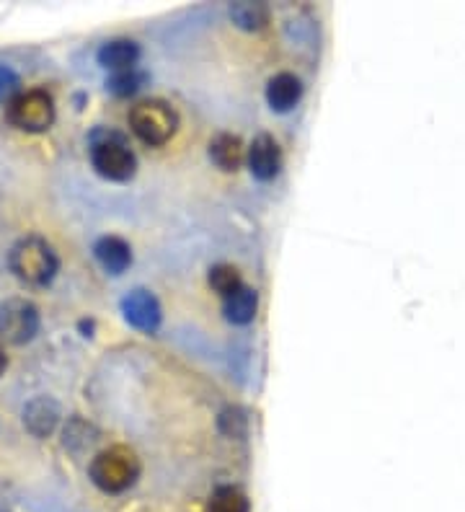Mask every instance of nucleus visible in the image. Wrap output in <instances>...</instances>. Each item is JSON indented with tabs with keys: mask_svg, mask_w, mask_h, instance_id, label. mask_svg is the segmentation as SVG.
I'll list each match as a JSON object with an SVG mask.
<instances>
[{
	"mask_svg": "<svg viewBox=\"0 0 465 512\" xmlns=\"http://www.w3.org/2000/svg\"><path fill=\"white\" fill-rule=\"evenodd\" d=\"M130 130L150 148H161L179 130V112L163 99H143L127 114Z\"/></svg>",
	"mask_w": 465,
	"mask_h": 512,
	"instance_id": "obj_4",
	"label": "nucleus"
},
{
	"mask_svg": "<svg viewBox=\"0 0 465 512\" xmlns=\"http://www.w3.org/2000/svg\"><path fill=\"white\" fill-rule=\"evenodd\" d=\"M140 471H143L140 458L127 445H112V448L101 450L88 463V476L106 494H122L135 487Z\"/></svg>",
	"mask_w": 465,
	"mask_h": 512,
	"instance_id": "obj_2",
	"label": "nucleus"
},
{
	"mask_svg": "<svg viewBox=\"0 0 465 512\" xmlns=\"http://www.w3.org/2000/svg\"><path fill=\"white\" fill-rule=\"evenodd\" d=\"M8 269L26 288H47L60 272V256L47 238L29 233L8 249Z\"/></svg>",
	"mask_w": 465,
	"mask_h": 512,
	"instance_id": "obj_1",
	"label": "nucleus"
},
{
	"mask_svg": "<svg viewBox=\"0 0 465 512\" xmlns=\"http://www.w3.org/2000/svg\"><path fill=\"white\" fill-rule=\"evenodd\" d=\"M42 316L26 298H6L0 303V344L24 347L39 334Z\"/></svg>",
	"mask_w": 465,
	"mask_h": 512,
	"instance_id": "obj_6",
	"label": "nucleus"
},
{
	"mask_svg": "<svg viewBox=\"0 0 465 512\" xmlns=\"http://www.w3.org/2000/svg\"><path fill=\"white\" fill-rule=\"evenodd\" d=\"M96 60H99L101 68H106L109 73H122V70H132L140 63V44L135 39H109L99 47L96 52Z\"/></svg>",
	"mask_w": 465,
	"mask_h": 512,
	"instance_id": "obj_11",
	"label": "nucleus"
},
{
	"mask_svg": "<svg viewBox=\"0 0 465 512\" xmlns=\"http://www.w3.org/2000/svg\"><path fill=\"white\" fill-rule=\"evenodd\" d=\"M220 430H223L228 438H241L243 432H246V417H243V412L238 406L225 409V412L220 414Z\"/></svg>",
	"mask_w": 465,
	"mask_h": 512,
	"instance_id": "obj_20",
	"label": "nucleus"
},
{
	"mask_svg": "<svg viewBox=\"0 0 465 512\" xmlns=\"http://www.w3.org/2000/svg\"><path fill=\"white\" fill-rule=\"evenodd\" d=\"M91 156L93 171L104 176L106 182H130L137 174V156L130 148L127 138L114 130H96L91 135Z\"/></svg>",
	"mask_w": 465,
	"mask_h": 512,
	"instance_id": "obj_3",
	"label": "nucleus"
},
{
	"mask_svg": "<svg viewBox=\"0 0 465 512\" xmlns=\"http://www.w3.org/2000/svg\"><path fill=\"white\" fill-rule=\"evenodd\" d=\"M145 81H148V75L137 68L122 70V73H109V78H106V91L119 96V99H127V96H135L145 86Z\"/></svg>",
	"mask_w": 465,
	"mask_h": 512,
	"instance_id": "obj_16",
	"label": "nucleus"
},
{
	"mask_svg": "<svg viewBox=\"0 0 465 512\" xmlns=\"http://www.w3.org/2000/svg\"><path fill=\"white\" fill-rule=\"evenodd\" d=\"M248 171L259 179V182H272L282 171V148L269 132H261L251 140L246 150Z\"/></svg>",
	"mask_w": 465,
	"mask_h": 512,
	"instance_id": "obj_9",
	"label": "nucleus"
},
{
	"mask_svg": "<svg viewBox=\"0 0 465 512\" xmlns=\"http://www.w3.org/2000/svg\"><path fill=\"white\" fill-rule=\"evenodd\" d=\"M230 21L243 29V32H261L269 24L267 3H251V0H238L230 6Z\"/></svg>",
	"mask_w": 465,
	"mask_h": 512,
	"instance_id": "obj_15",
	"label": "nucleus"
},
{
	"mask_svg": "<svg viewBox=\"0 0 465 512\" xmlns=\"http://www.w3.org/2000/svg\"><path fill=\"white\" fill-rule=\"evenodd\" d=\"M21 94V78L19 73L8 65L0 63V104L8 107L16 96Z\"/></svg>",
	"mask_w": 465,
	"mask_h": 512,
	"instance_id": "obj_19",
	"label": "nucleus"
},
{
	"mask_svg": "<svg viewBox=\"0 0 465 512\" xmlns=\"http://www.w3.org/2000/svg\"><path fill=\"white\" fill-rule=\"evenodd\" d=\"M207 512H248V497L236 487H220L212 492Z\"/></svg>",
	"mask_w": 465,
	"mask_h": 512,
	"instance_id": "obj_17",
	"label": "nucleus"
},
{
	"mask_svg": "<svg viewBox=\"0 0 465 512\" xmlns=\"http://www.w3.org/2000/svg\"><path fill=\"white\" fill-rule=\"evenodd\" d=\"M122 313L127 324L135 326L137 331H145V334H153L158 326H161L163 319V311H161V303L155 298L150 290L145 288H135L122 298Z\"/></svg>",
	"mask_w": 465,
	"mask_h": 512,
	"instance_id": "obj_8",
	"label": "nucleus"
},
{
	"mask_svg": "<svg viewBox=\"0 0 465 512\" xmlns=\"http://www.w3.org/2000/svg\"><path fill=\"white\" fill-rule=\"evenodd\" d=\"M57 107L55 99L47 88H29L21 91L16 99L6 107L8 125L16 127L19 132H29V135H42L55 125Z\"/></svg>",
	"mask_w": 465,
	"mask_h": 512,
	"instance_id": "obj_5",
	"label": "nucleus"
},
{
	"mask_svg": "<svg viewBox=\"0 0 465 512\" xmlns=\"http://www.w3.org/2000/svg\"><path fill=\"white\" fill-rule=\"evenodd\" d=\"M93 256H96V262L99 267L104 269L106 275L119 277L124 275L132 264V246L124 241L122 236H101L96 244H93Z\"/></svg>",
	"mask_w": 465,
	"mask_h": 512,
	"instance_id": "obj_10",
	"label": "nucleus"
},
{
	"mask_svg": "<svg viewBox=\"0 0 465 512\" xmlns=\"http://www.w3.org/2000/svg\"><path fill=\"white\" fill-rule=\"evenodd\" d=\"M303 99V81L295 73H277L267 83V104L274 112L285 114L298 107Z\"/></svg>",
	"mask_w": 465,
	"mask_h": 512,
	"instance_id": "obj_12",
	"label": "nucleus"
},
{
	"mask_svg": "<svg viewBox=\"0 0 465 512\" xmlns=\"http://www.w3.org/2000/svg\"><path fill=\"white\" fill-rule=\"evenodd\" d=\"M207 282H210V288L215 290L220 298H228L230 293H236V290L243 285L241 272H238L233 264H215V267L210 269V277H207Z\"/></svg>",
	"mask_w": 465,
	"mask_h": 512,
	"instance_id": "obj_18",
	"label": "nucleus"
},
{
	"mask_svg": "<svg viewBox=\"0 0 465 512\" xmlns=\"http://www.w3.org/2000/svg\"><path fill=\"white\" fill-rule=\"evenodd\" d=\"M6 370H8V355L6 350H3V344H0V378L6 375Z\"/></svg>",
	"mask_w": 465,
	"mask_h": 512,
	"instance_id": "obj_21",
	"label": "nucleus"
},
{
	"mask_svg": "<svg viewBox=\"0 0 465 512\" xmlns=\"http://www.w3.org/2000/svg\"><path fill=\"white\" fill-rule=\"evenodd\" d=\"M256 311H259V293L254 288H248L246 282H243L236 293H230L228 298H223V313L230 324L248 326L256 319Z\"/></svg>",
	"mask_w": 465,
	"mask_h": 512,
	"instance_id": "obj_14",
	"label": "nucleus"
},
{
	"mask_svg": "<svg viewBox=\"0 0 465 512\" xmlns=\"http://www.w3.org/2000/svg\"><path fill=\"white\" fill-rule=\"evenodd\" d=\"M246 145L233 132H217L210 140V161L217 169L238 171L246 163Z\"/></svg>",
	"mask_w": 465,
	"mask_h": 512,
	"instance_id": "obj_13",
	"label": "nucleus"
},
{
	"mask_svg": "<svg viewBox=\"0 0 465 512\" xmlns=\"http://www.w3.org/2000/svg\"><path fill=\"white\" fill-rule=\"evenodd\" d=\"M21 422H24L31 438H52L62 422L60 401L52 399V396H34L31 401H26L24 412H21Z\"/></svg>",
	"mask_w": 465,
	"mask_h": 512,
	"instance_id": "obj_7",
	"label": "nucleus"
}]
</instances>
